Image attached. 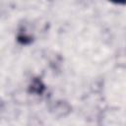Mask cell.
<instances>
[{"mask_svg": "<svg viewBox=\"0 0 126 126\" xmlns=\"http://www.w3.org/2000/svg\"><path fill=\"white\" fill-rule=\"evenodd\" d=\"M38 86H42L41 85V83H40V81H34L32 84V92H35V93H41V91H40V89H38Z\"/></svg>", "mask_w": 126, "mask_h": 126, "instance_id": "cell-1", "label": "cell"}]
</instances>
